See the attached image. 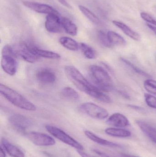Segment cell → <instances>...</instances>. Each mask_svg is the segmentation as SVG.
Here are the masks:
<instances>
[{
    "mask_svg": "<svg viewBox=\"0 0 156 157\" xmlns=\"http://www.w3.org/2000/svg\"><path fill=\"white\" fill-rule=\"evenodd\" d=\"M85 134L89 139H90L92 141H93L96 144H99L100 145L103 146L109 147H121L122 146L119 144L116 143H113L111 141L105 140L103 138L99 137L98 136L94 134L91 132L89 131H86L85 132Z\"/></svg>",
    "mask_w": 156,
    "mask_h": 157,
    "instance_id": "9a60e30c",
    "label": "cell"
},
{
    "mask_svg": "<svg viewBox=\"0 0 156 157\" xmlns=\"http://www.w3.org/2000/svg\"><path fill=\"white\" fill-rule=\"evenodd\" d=\"M147 26L151 30L153 31L155 34L156 35V27L152 25H150L149 24H147Z\"/></svg>",
    "mask_w": 156,
    "mask_h": 157,
    "instance_id": "e575fe53",
    "label": "cell"
},
{
    "mask_svg": "<svg viewBox=\"0 0 156 157\" xmlns=\"http://www.w3.org/2000/svg\"><path fill=\"white\" fill-rule=\"evenodd\" d=\"M79 9L81 12L92 22L96 24V25H100L101 24V21L99 17H97L95 14H94L89 9H88L86 6L82 5L79 6Z\"/></svg>",
    "mask_w": 156,
    "mask_h": 157,
    "instance_id": "d4e9b609",
    "label": "cell"
},
{
    "mask_svg": "<svg viewBox=\"0 0 156 157\" xmlns=\"http://www.w3.org/2000/svg\"><path fill=\"white\" fill-rule=\"evenodd\" d=\"M89 72L92 79L97 87L107 92L114 90L112 78L103 68L98 65H92L89 67Z\"/></svg>",
    "mask_w": 156,
    "mask_h": 157,
    "instance_id": "3957f363",
    "label": "cell"
},
{
    "mask_svg": "<svg viewBox=\"0 0 156 157\" xmlns=\"http://www.w3.org/2000/svg\"><path fill=\"white\" fill-rule=\"evenodd\" d=\"M9 121L15 129L21 132H25L32 124L29 119L21 114L12 115L9 118Z\"/></svg>",
    "mask_w": 156,
    "mask_h": 157,
    "instance_id": "ba28073f",
    "label": "cell"
},
{
    "mask_svg": "<svg viewBox=\"0 0 156 157\" xmlns=\"http://www.w3.org/2000/svg\"><path fill=\"white\" fill-rule=\"evenodd\" d=\"M1 94L16 107L25 110L34 111L35 106L24 97L8 86L1 83L0 85Z\"/></svg>",
    "mask_w": 156,
    "mask_h": 157,
    "instance_id": "6da1fadb",
    "label": "cell"
},
{
    "mask_svg": "<svg viewBox=\"0 0 156 157\" xmlns=\"http://www.w3.org/2000/svg\"><path fill=\"white\" fill-rule=\"evenodd\" d=\"M79 48L85 58L89 59H93L96 58L97 54L95 51L89 45L86 43H81Z\"/></svg>",
    "mask_w": 156,
    "mask_h": 157,
    "instance_id": "603a6c76",
    "label": "cell"
},
{
    "mask_svg": "<svg viewBox=\"0 0 156 157\" xmlns=\"http://www.w3.org/2000/svg\"><path fill=\"white\" fill-rule=\"evenodd\" d=\"M45 27L48 32L52 33H60L63 32L61 18L56 14H50L47 15L45 22Z\"/></svg>",
    "mask_w": 156,
    "mask_h": 157,
    "instance_id": "52a82bcc",
    "label": "cell"
},
{
    "mask_svg": "<svg viewBox=\"0 0 156 157\" xmlns=\"http://www.w3.org/2000/svg\"><path fill=\"white\" fill-rule=\"evenodd\" d=\"M145 101L147 106L156 109V97L152 94H144Z\"/></svg>",
    "mask_w": 156,
    "mask_h": 157,
    "instance_id": "f546056e",
    "label": "cell"
},
{
    "mask_svg": "<svg viewBox=\"0 0 156 157\" xmlns=\"http://www.w3.org/2000/svg\"><path fill=\"white\" fill-rule=\"evenodd\" d=\"M45 128L51 135L63 143L74 147L77 150L84 149L82 145L60 128L51 125H46Z\"/></svg>",
    "mask_w": 156,
    "mask_h": 157,
    "instance_id": "277c9868",
    "label": "cell"
},
{
    "mask_svg": "<svg viewBox=\"0 0 156 157\" xmlns=\"http://www.w3.org/2000/svg\"><path fill=\"white\" fill-rule=\"evenodd\" d=\"M141 17L143 19L144 21L148 22L149 24L156 26V20L154 18H153L150 14L145 13V12H142L140 14Z\"/></svg>",
    "mask_w": 156,
    "mask_h": 157,
    "instance_id": "4dcf8cb0",
    "label": "cell"
},
{
    "mask_svg": "<svg viewBox=\"0 0 156 157\" xmlns=\"http://www.w3.org/2000/svg\"><path fill=\"white\" fill-rule=\"evenodd\" d=\"M37 80L43 85H52L56 81L55 73L49 68L40 69L36 74Z\"/></svg>",
    "mask_w": 156,
    "mask_h": 157,
    "instance_id": "7c38bea8",
    "label": "cell"
},
{
    "mask_svg": "<svg viewBox=\"0 0 156 157\" xmlns=\"http://www.w3.org/2000/svg\"><path fill=\"white\" fill-rule=\"evenodd\" d=\"M122 156V157H138L136 156L132 155H126V154H123Z\"/></svg>",
    "mask_w": 156,
    "mask_h": 157,
    "instance_id": "8d00e7d4",
    "label": "cell"
},
{
    "mask_svg": "<svg viewBox=\"0 0 156 157\" xmlns=\"http://www.w3.org/2000/svg\"><path fill=\"white\" fill-rule=\"evenodd\" d=\"M61 94L67 99L78 101L79 99L78 93L70 87H65L61 90Z\"/></svg>",
    "mask_w": 156,
    "mask_h": 157,
    "instance_id": "cb8c5ba5",
    "label": "cell"
},
{
    "mask_svg": "<svg viewBox=\"0 0 156 157\" xmlns=\"http://www.w3.org/2000/svg\"><path fill=\"white\" fill-rule=\"evenodd\" d=\"M136 123L143 132L151 141L156 144V127L143 120H138L136 121Z\"/></svg>",
    "mask_w": 156,
    "mask_h": 157,
    "instance_id": "5bb4252c",
    "label": "cell"
},
{
    "mask_svg": "<svg viewBox=\"0 0 156 157\" xmlns=\"http://www.w3.org/2000/svg\"><path fill=\"white\" fill-rule=\"evenodd\" d=\"M144 87L147 92L156 96V80L153 79H146L144 82Z\"/></svg>",
    "mask_w": 156,
    "mask_h": 157,
    "instance_id": "83f0119b",
    "label": "cell"
},
{
    "mask_svg": "<svg viewBox=\"0 0 156 157\" xmlns=\"http://www.w3.org/2000/svg\"><path fill=\"white\" fill-rule=\"evenodd\" d=\"M98 39L101 45L106 48H111L112 45L108 39L107 34L102 30H100L98 33Z\"/></svg>",
    "mask_w": 156,
    "mask_h": 157,
    "instance_id": "4316f807",
    "label": "cell"
},
{
    "mask_svg": "<svg viewBox=\"0 0 156 157\" xmlns=\"http://www.w3.org/2000/svg\"><path fill=\"white\" fill-rule=\"evenodd\" d=\"M93 151L101 157H110L109 155L105 154V153L102 152V151H100L99 150L94 149V150H93Z\"/></svg>",
    "mask_w": 156,
    "mask_h": 157,
    "instance_id": "d6a6232c",
    "label": "cell"
},
{
    "mask_svg": "<svg viewBox=\"0 0 156 157\" xmlns=\"http://www.w3.org/2000/svg\"><path fill=\"white\" fill-rule=\"evenodd\" d=\"M2 144L4 148L11 157H25L24 154L21 149L9 143L5 138L2 139Z\"/></svg>",
    "mask_w": 156,
    "mask_h": 157,
    "instance_id": "e0dca14e",
    "label": "cell"
},
{
    "mask_svg": "<svg viewBox=\"0 0 156 157\" xmlns=\"http://www.w3.org/2000/svg\"><path fill=\"white\" fill-rule=\"evenodd\" d=\"M6 155H5V152L4 151V149L1 147L0 148V157H5Z\"/></svg>",
    "mask_w": 156,
    "mask_h": 157,
    "instance_id": "d590c367",
    "label": "cell"
},
{
    "mask_svg": "<svg viewBox=\"0 0 156 157\" xmlns=\"http://www.w3.org/2000/svg\"><path fill=\"white\" fill-rule=\"evenodd\" d=\"M58 1L61 4H62V5L65 6V7H67V8H71V6L70 5V4L66 0H58Z\"/></svg>",
    "mask_w": 156,
    "mask_h": 157,
    "instance_id": "1f68e13d",
    "label": "cell"
},
{
    "mask_svg": "<svg viewBox=\"0 0 156 157\" xmlns=\"http://www.w3.org/2000/svg\"><path fill=\"white\" fill-rule=\"evenodd\" d=\"M1 66L5 72L9 75H14L17 71V63L14 57L2 55Z\"/></svg>",
    "mask_w": 156,
    "mask_h": 157,
    "instance_id": "8fae6325",
    "label": "cell"
},
{
    "mask_svg": "<svg viewBox=\"0 0 156 157\" xmlns=\"http://www.w3.org/2000/svg\"><path fill=\"white\" fill-rule=\"evenodd\" d=\"M2 55L12 56L15 58H17L18 56L16 49L10 45H5L3 47L2 50Z\"/></svg>",
    "mask_w": 156,
    "mask_h": 157,
    "instance_id": "f1b7e54d",
    "label": "cell"
},
{
    "mask_svg": "<svg viewBox=\"0 0 156 157\" xmlns=\"http://www.w3.org/2000/svg\"><path fill=\"white\" fill-rule=\"evenodd\" d=\"M77 151L82 157H93L83 152V150H77Z\"/></svg>",
    "mask_w": 156,
    "mask_h": 157,
    "instance_id": "836d02e7",
    "label": "cell"
},
{
    "mask_svg": "<svg viewBox=\"0 0 156 157\" xmlns=\"http://www.w3.org/2000/svg\"><path fill=\"white\" fill-rule=\"evenodd\" d=\"M112 23L115 26L121 29L125 35L133 40L138 41L141 39V36L138 33L134 31L131 28L129 27L124 23L116 20H113Z\"/></svg>",
    "mask_w": 156,
    "mask_h": 157,
    "instance_id": "2e32d148",
    "label": "cell"
},
{
    "mask_svg": "<svg viewBox=\"0 0 156 157\" xmlns=\"http://www.w3.org/2000/svg\"><path fill=\"white\" fill-rule=\"evenodd\" d=\"M80 109L84 113L94 119L104 120L109 116L107 110L93 102H85L81 106Z\"/></svg>",
    "mask_w": 156,
    "mask_h": 157,
    "instance_id": "5b68a950",
    "label": "cell"
},
{
    "mask_svg": "<svg viewBox=\"0 0 156 157\" xmlns=\"http://www.w3.org/2000/svg\"><path fill=\"white\" fill-rule=\"evenodd\" d=\"M61 22L63 29L66 33L72 36L77 35L78 27L71 20L67 17H62L61 18Z\"/></svg>",
    "mask_w": 156,
    "mask_h": 157,
    "instance_id": "ffe728a7",
    "label": "cell"
},
{
    "mask_svg": "<svg viewBox=\"0 0 156 157\" xmlns=\"http://www.w3.org/2000/svg\"><path fill=\"white\" fill-rule=\"evenodd\" d=\"M18 56L29 63H34L39 59L32 50L31 44L22 43L16 49Z\"/></svg>",
    "mask_w": 156,
    "mask_h": 157,
    "instance_id": "9c48e42d",
    "label": "cell"
},
{
    "mask_svg": "<svg viewBox=\"0 0 156 157\" xmlns=\"http://www.w3.org/2000/svg\"><path fill=\"white\" fill-rule=\"evenodd\" d=\"M31 48L34 53L38 57L56 60L60 59L61 58L60 55L56 52L41 49L32 45H31Z\"/></svg>",
    "mask_w": 156,
    "mask_h": 157,
    "instance_id": "d6986e66",
    "label": "cell"
},
{
    "mask_svg": "<svg viewBox=\"0 0 156 157\" xmlns=\"http://www.w3.org/2000/svg\"><path fill=\"white\" fill-rule=\"evenodd\" d=\"M107 34L109 41L112 46H124L126 45L125 40L118 33L113 31H109Z\"/></svg>",
    "mask_w": 156,
    "mask_h": 157,
    "instance_id": "7402d4cb",
    "label": "cell"
},
{
    "mask_svg": "<svg viewBox=\"0 0 156 157\" xmlns=\"http://www.w3.org/2000/svg\"><path fill=\"white\" fill-rule=\"evenodd\" d=\"M106 123L109 125L116 128H125L130 125L128 119L123 114L118 113L111 115L107 119Z\"/></svg>",
    "mask_w": 156,
    "mask_h": 157,
    "instance_id": "4fadbf2b",
    "label": "cell"
},
{
    "mask_svg": "<svg viewBox=\"0 0 156 157\" xmlns=\"http://www.w3.org/2000/svg\"><path fill=\"white\" fill-rule=\"evenodd\" d=\"M27 137L34 144L39 146H51L56 144L52 137L42 133L31 132L27 134Z\"/></svg>",
    "mask_w": 156,
    "mask_h": 157,
    "instance_id": "8992f818",
    "label": "cell"
},
{
    "mask_svg": "<svg viewBox=\"0 0 156 157\" xmlns=\"http://www.w3.org/2000/svg\"><path fill=\"white\" fill-rule=\"evenodd\" d=\"M60 44L66 49L72 51H76L79 48V44L71 38L68 37H61L60 38Z\"/></svg>",
    "mask_w": 156,
    "mask_h": 157,
    "instance_id": "44dd1931",
    "label": "cell"
},
{
    "mask_svg": "<svg viewBox=\"0 0 156 157\" xmlns=\"http://www.w3.org/2000/svg\"><path fill=\"white\" fill-rule=\"evenodd\" d=\"M105 132L106 134L110 136L119 138H127L132 135L130 131L123 128L116 127L107 128L105 130Z\"/></svg>",
    "mask_w": 156,
    "mask_h": 157,
    "instance_id": "ac0fdd59",
    "label": "cell"
},
{
    "mask_svg": "<svg viewBox=\"0 0 156 157\" xmlns=\"http://www.w3.org/2000/svg\"><path fill=\"white\" fill-rule=\"evenodd\" d=\"M121 60L125 63V64L127 65L128 67L132 69L133 71L136 73L140 75H142V76H145L146 77H151V76L150 75L147 74V73L145 72L144 71H143L142 70L139 69L138 67H136V65L134 64H133L131 62L128 61V60L125 59L124 58H120Z\"/></svg>",
    "mask_w": 156,
    "mask_h": 157,
    "instance_id": "484cf974",
    "label": "cell"
},
{
    "mask_svg": "<svg viewBox=\"0 0 156 157\" xmlns=\"http://www.w3.org/2000/svg\"><path fill=\"white\" fill-rule=\"evenodd\" d=\"M23 4L27 8L39 13L46 14L47 15L50 14H59L58 12L52 6L45 4L30 1H23Z\"/></svg>",
    "mask_w": 156,
    "mask_h": 157,
    "instance_id": "30bf717a",
    "label": "cell"
},
{
    "mask_svg": "<svg viewBox=\"0 0 156 157\" xmlns=\"http://www.w3.org/2000/svg\"><path fill=\"white\" fill-rule=\"evenodd\" d=\"M66 76L70 81L79 90L89 95L93 90L97 88L85 78L83 75L76 67L67 65L65 67Z\"/></svg>",
    "mask_w": 156,
    "mask_h": 157,
    "instance_id": "7a4b0ae2",
    "label": "cell"
}]
</instances>
